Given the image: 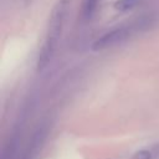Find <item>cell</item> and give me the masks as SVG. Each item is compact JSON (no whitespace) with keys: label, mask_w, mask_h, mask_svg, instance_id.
<instances>
[{"label":"cell","mask_w":159,"mask_h":159,"mask_svg":"<svg viewBox=\"0 0 159 159\" xmlns=\"http://www.w3.org/2000/svg\"><path fill=\"white\" fill-rule=\"evenodd\" d=\"M65 14H66V1L61 0L55 5V7L52 9V12L50 15L45 42L42 45V48L40 51V56H39V61H37L39 71H42L43 68H46L52 60V56H53L55 50L58 43V39L61 36Z\"/></svg>","instance_id":"cell-1"},{"label":"cell","mask_w":159,"mask_h":159,"mask_svg":"<svg viewBox=\"0 0 159 159\" xmlns=\"http://www.w3.org/2000/svg\"><path fill=\"white\" fill-rule=\"evenodd\" d=\"M128 37H129V30L125 27H119V29L112 30V31L104 34L103 36H101L99 39H97L92 43V50L93 51L107 50L109 47H113V46H117V45L124 42Z\"/></svg>","instance_id":"cell-2"},{"label":"cell","mask_w":159,"mask_h":159,"mask_svg":"<svg viewBox=\"0 0 159 159\" xmlns=\"http://www.w3.org/2000/svg\"><path fill=\"white\" fill-rule=\"evenodd\" d=\"M138 2L139 0H117L113 4V7L118 11H128L134 6H137Z\"/></svg>","instance_id":"cell-3"},{"label":"cell","mask_w":159,"mask_h":159,"mask_svg":"<svg viewBox=\"0 0 159 159\" xmlns=\"http://www.w3.org/2000/svg\"><path fill=\"white\" fill-rule=\"evenodd\" d=\"M101 2V0H84V15L87 17H91L93 15V12L96 11L98 4Z\"/></svg>","instance_id":"cell-4"},{"label":"cell","mask_w":159,"mask_h":159,"mask_svg":"<svg viewBox=\"0 0 159 159\" xmlns=\"http://www.w3.org/2000/svg\"><path fill=\"white\" fill-rule=\"evenodd\" d=\"M132 159H152V153L147 149H143V150L137 152Z\"/></svg>","instance_id":"cell-5"}]
</instances>
